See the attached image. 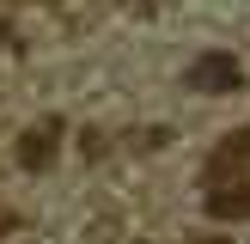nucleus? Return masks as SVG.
I'll return each mask as SVG.
<instances>
[{
	"instance_id": "nucleus-1",
	"label": "nucleus",
	"mask_w": 250,
	"mask_h": 244,
	"mask_svg": "<svg viewBox=\"0 0 250 244\" xmlns=\"http://www.w3.org/2000/svg\"><path fill=\"white\" fill-rule=\"evenodd\" d=\"M202 189L214 220H250V122L220 134V146L202 165Z\"/></svg>"
},
{
	"instance_id": "nucleus-2",
	"label": "nucleus",
	"mask_w": 250,
	"mask_h": 244,
	"mask_svg": "<svg viewBox=\"0 0 250 244\" xmlns=\"http://www.w3.org/2000/svg\"><path fill=\"white\" fill-rule=\"evenodd\" d=\"M183 85H189V92H208V98H232V92H244V67L226 55V49H208L202 61H189Z\"/></svg>"
},
{
	"instance_id": "nucleus-3",
	"label": "nucleus",
	"mask_w": 250,
	"mask_h": 244,
	"mask_svg": "<svg viewBox=\"0 0 250 244\" xmlns=\"http://www.w3.org/2000/svg\"><path fill=\"white\" fill-rule=\"evenodd\" d=\"M55 153H61V122H37V128H24V141H19V165L31 171V177L55 165Z\"/></svg>"
},
{
	"instance_id": "nucleus-4",
	"label": "nucleus",
	"mask_w": 250,
	"mask_h": 244,
	"mask_svg": "<svg viewBox=\"0 0 250 244\" xmlns=\"http://www.w3.org/2000/svg\"><path fill=\"white\" fill-rule=\"evenodd\" d=\"M202 244H232V238H202Z\"/></svg>"
},
{
	"instance_id": "nucleus-5",
	"label": "nucleus",
	"mask_w": 250,
	"mask_h": 244,
	"mask_svg": "<svg viewBox=\"0 0 250 244\" xmlns=\"http://www.w3.org/2000/svg\"><path fill=\"white\" fill-rule=\"evenodd\" d=\"M128 6H153V0H128Z\"/></svg>"
}]
</instances>
